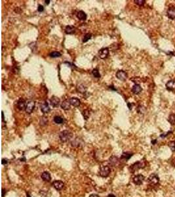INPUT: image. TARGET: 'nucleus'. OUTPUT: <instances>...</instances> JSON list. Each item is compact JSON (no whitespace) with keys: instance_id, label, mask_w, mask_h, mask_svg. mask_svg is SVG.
I'll use <instances>...</instances> for the list:
<instances>
[{"instance_id":"1","label":"nucleus","mask_w":175,"mask_h":197,"mask_svg":"<svg viewBox=\"0 0 175 197\" xmlns=\"http://www.w3.org/2000/svg\"><path fill=\"white\" fill-rule=\"evenodd\" d=\"M73 137V133L68 130H64L60 133L59 138L62 143H66L70 141Z\"/></svg>"},{"instance_id":"2","label":"nucleus","mask_w":175,"mask_h":197,"mask_svg":"<svg viewBox=\"0 0 175 197\" xmlns=\"http://www.w3.org/2000/svg\"><path fill=\"white\" fill-rule=\"evenodd\" d=\"M146 166V162L145 160H140V161L136 162L134 164H133L132 165H131V166L129 168L131 172H134L136 171H137L138 170L141 168H144Z\"/></svg>"},{"instance_id":"3","label":"nucleus","mask_w":175,"mask_h":197,"mask_svg":"<svg viewBox=\"0 0 175 197\" xmlns=\"http://www.w3.org/2000/svg\"><path fill=\"white\" fill-rule=\"evenodd\" d=\"M111 173V168L109 166H104L102 165L100 167L99 174L102 177H107Z\"/></svg>"},{"instance_id":"4","label":"nucleus","mask_w":175,"mask_h":197,"mask_svg":"<svg viewBox=\"0 0 175 197\" xmlns=\"http://www.w3.org/2000/svg\"><path fill=\"white\" fill-rule=\"evenodd\" d=\"M36 105V102L33 100H28L26 101V108H25V111L28 114H31L34 110Z\"/></svg>"},{"instance_id":"5","label":"nucleus","mask_w":175,"mask_h":197,"mask_svg":"<svg viewBox=\"0 0 175 197\" xmlns=\"http://www.w3.org/2000/svg\"><path fill=\"white\" fill-rule=\"evenodd\" d=\"M159 179L158 176L155 174H151L148 179V182L151 185H156L159 183Z\"/></svg>"},{"instance_id":"6","label":"nucleus","mask_w":175,"mask_h":197,"mask_svg":"<svg viewBox=\"0 0 175 197\" xmlns=\"http://www.w3.org/2000/svg\"><path fill=\"white\" fill-rule=\"evenodd\" d=\"M71 145L73 147L80 148L84 145V141L83 139L79 137H76L74 140L71 143Z\"/></svg>"},{"instance_id":"7","label":"nucleus","mask_w":175,"mask_h":197,"mask_svg":"<svg viewBox=\"0 0 175 197\" xmlns=\"http://www.w3.org/2000/svg\"><path fill=\"white\" fill-rule=\"evenodd\" d=\"M115 76H116V78L118 80H121V81H123V82L127 80V72H125L122 70H118L116 72Z\"/></svg>"},{"instance_id":"8","label":"nucleus","mask_w":175,"mask_h":197,"mask_svg":"<svg viewBox=\"0 0 175 197\" xmlns=\"http://www.w3.org/2000/svg\"><path fill=\"white\" fill-rule=\"evenodd\" d=\"M144 176L142 174H138L137 175H135V176L133 177V183L136 185H140L142 184L143 181H144Z\"/></svg>"},{"instance_id":"9","label":"nucleus","mask_w":175,"mask_h":197,"mask_svg":"<svg viewBox=\"0 0 175 197\" xmlns=\"http://www.w3.org/2000/svg\"><path fill=\"white\" fill-rule=\"evenodd\" d=\"M40 108H41V111H42L43 113L44 114H46V113H49L51 110V108L49 107V104L47 103V101H44V102H42L41 104H40Z\"/></svg>"},{"instance_id":"10","label":"nucleus","mask_w":175,"mask_h":197,"mask_svg":"<svg viewBox=\"0 0 175 197\" xmlns=\"http://www.w3.org/2000/svg\"><path fill=\"white\" fill-rule=\"evenodd\" d=\"M53 185L56 190H57V191H61L64 188V183L62 181L56 180L53 182Z\"/></svg>"},{"instance_id":"11","label":"nucleus","mask_w":175,"mask_h":197,"mask_svg":"<svg viewBox=\"0 0 175 197\" xmlns=\"http://www.w3.org/2000/svg\"><path fill=\"white\" fill-rule=\"evenodd\" d=\"M60 102V98L58 97H56V96H53L51 97V99H50V104L53 107H58L59 106Z\"/></svg>"},{"instance_id":"12","label":"nucleus","mask_w":175,"mask_h":197,"mask_svg":"<svg viewBox=\"0 0 175 197\" xmlns=\"http://www.w3.org/2000/svg\"><path fill=\"white\" fill-rule=\"evenodd\" d=\"M108 54H109V49L107 48H102L98 51V55H99L100 59H106L108 57Z\"/></svg>"},{"instance_id":"13","label":"nucleus","mask_w":175,"mask_h":197,"mask_svg":"<svg viewBox=\"0 0 175 197\" xmlns=\"http://www.w3.org/2000/svg\"><path fill=\"white\" fill-rule=\"evenodd\" d=\"M26 102L23 98H20V99L17 101V108H18V109H19V110H24L25 108H26Z\"/></svg>"},{"instance_id":"14","label":"nucleus","mask_w":175,"mask_h":197,"mask_svg":"<svg viewBox=\"0 0 175 197\" xmlns=\"http://www.w3.org/2000/svg\"><path fill=\"white\" fill-rule=\"evenodd\" d=\"M70 106H71V104H70V100H64V101L61 103V104H60V107H61V108L64 110H70Z\"/></svg>"},{"instance_id":"15","label":"nucleus","mask_w":175,"mask_h":197,"mask_svg":"<svg viewBox=\"0 0 175 197\" xmlns=\"http://www.w3.org/2000/svg\"><path fill=\"white\" fill-rule=\"evenodd\" d=\"M70 102L71 105L75 106V107H78L81 104V101L79 98H76V97H72L70 99Z\"/></svg>"},{"instance_id":"16","label":"nucleus","mask_w":175,"mask_h":197,"mask_svg":"<svg viewBox=\"0 0 175 197\" xmlns=\"http://www.w3.org/2000/svg\"><path fill=\"white\" fill-rule=\"evenodd\" d=\"M167 16L171 19H175V7H171L167 10Z\"/></svg>"},{"instance_id":"17","label":"nucleus","mask_w":175,"mask_h":197,"mask_svg":"<svg viewBox=\"0 0 175 197\" xmlns=\"http://www.w3.org/2000/svg\"><path fill=\"white\" fill-rule=\"evenodd\" d=\"M76 17L79 20L81 21H85L87 19V15L83 11H79L76 14Z\"/></svg>"},{"instance_id":"18","label":"nucleus","mask_w":175,"mask_h":197,"mask_svg":"<svg viewBox=\"0 0 175 197\" xmlns=\"http://www.w3.org/2000/svg\"><path fill=\"white\" fill-rule=\"evenodd\" d=\"M142 89L141 86L139 85V84H135V85H133V87L132 88V91L134 94H136V95H138L139 94L140 92L142 91Z\"/></svg>"},{"instance_id":"19","label":"nucleus","mask_w":175,"mask_h":197,"mask_svg":"<svg viewBox=\"0 0 175 197\" xmlns=\"http://www.w3.org/2000/svg\"><path fill=\"white\" fill-rule=\"evenodd\" d=\"M166 87L168 90L172 91L175 89V80H170L166 83Z\"/></svg>"},{"instance_id":"20","label":"nucleus","mask_w":175,"mask_h":197,"mask_svg":"<svg viewBox=\"0 0 175 197\" xmlns=\"http://www.w3.org/2000/svg\"><path fill=\"white\" fill-rule=\"evenodd\" d=\"M65 32L67 34H73L75 32V28L73 26L68 25L65 28Z\"/></svg>"},{"instance_id":"21","label":"nucleus","mask_w":175,"mask_h":197,"mask_svg":"<svg viewBox=\"0 0 175 197\" xmlns=\"http://www.w3.org/2000/svg\"><path fill=\"white\" fill-rule=\"evenodd\" d=\"M41 177H42V179L45 181L49 182L51 179V175H50V173L49 172H44L42 174V176Z\"/></svg>"},{"instance_id":"22","label":"nucleus","mask_w":175,"mask_h":197,"mask_svg":"<svg viewBox=\"0 0 175 197\" xmlns=\"http://www.w3.org/2000/svg\"><path fill=\"white\" fill-rule=\"evenodd\" d=\"M87 88L83 84H79L77 86V91L80 93H85L87 92Z\"/></svg>"},{"instance_id":"23","label":"nucleus","mask_w":175,"mask_h":197,"mask_svg":"<svg viewBox=\"0 0 175 197\" xmlns=\"http://www.w3.org/2000/svg\"><path fill=\"white\" fill-rule=\"evenodd\" d=\"M132 156V153H129V152H124V153L122 154L121 157V159L124 160L125 161H127L128 160L130 159V158Z\"/></svg>"},{"instance_id":"24","label":"nucleus","mask_w":175,"mask_h":197,"mask_svg":"<svg viewBox=\"0 0 175 197\" xmlns=\"http://www.w3.org/2000/svg\"><path fill=\"white\" fill-rule=\"evenodd\" d=\"M53 121L57 124H61V123H63L64 120H63V118L60 116H55L53 118Z\"/></svg>"},{"instance_id":"25","label":"nucleus","mask_w":175,"mask_h":197,"mask_svg":"<svg viewBox=\"0 0 175 197\" xmlns=\"http://www.w3.org/2000/svg\"><path fill=\"white\" fill-rule=\"evenodd\" d=\"M118 158L116 156H111L109 159V163L112 166H115L118 163Z\"/></svg>"},{"instance_id":"26","label":"nucleus","mask_w":175,"mask_h":197,"mask_svg":"<svg viewBox=\"0 0 175 197\" xmlns=\"http://www.w3.org/2000/svg\"><path fill=\"white\" fill-rule=\"evenodd\" d=\"M168 121L169 122V123H171V125H174L175 123V114H170L169 116Z\"/></svg>"},{"instance_id":"27","label":"nucleus","mask_w":175,"mask_h":197,"mask_svg":"<svg viewBox=\"0 0 175 197\" xmlns=\"http://www.w3.org/2000/svg\"><path fill=\"white\" fill-rule=\"evenodd\" d=\"M92 75L94 76V77H95V78H100V76H101L100 72H99L98 69H96V68H94V69H93V70H92Z\"/></svg>"},{"instance_id":"28","label":"nucleus","mask_w":175,"mask_h":197,"mask_svg":"<svg viewBox=\"0 0 175 197\" xmlns=\"http://www.w3.org/2000/svg\"><path fill=\"white\" fill-rule=\"evenodd\" d=\"M49 56L52 58H57V57H60L61 56V53L57 52V51H54V52L50 53Z\"/></svg>"},{"instance_id":"29","label":"nucleus","mask_w":175,"mask_h":197,"mask_svg":"<svg viewBox=\"0 0 175 197\" xmlns=\"http://www.w3.org/2000/svg\"><path fill=\"white\" fill-rule=\"evenodd\" d=\"M91 37H92V34H89V33H88V34H85L83 38V43H85V42H88V40H90V38H91Z\"/></svg>"},{"instance_id":"30","label":"nucleus","mask_w":175,"mask_h":197,"mask_svg":"<svg viewBox=\"0 0 175 197\" xmlns=\"http://www.w3.org/2000/svg\"><path fill=\"white\" fill-rule=\"evenodd\" d=\"M146 111V108L144 106H142V105H140V106H138L137 108V112L140 114H143Z\"/></svg>"},{"instance_id":"31","label":"nucleus","mask_w":175,"mask_h":197,"mask_svg":"<svg viewBox=\"0 0 175 197\" xmlns=\"http://www.w3.org/2000/svg\"><path fill=\"white\" fill-rule=\"evenodd\" d=\"M40 125H45L48 123V120L47 118H42V119L40 120Z\"/></svg>"},{"instance_id":"32","label":"nucleus","mask_w":175,"mask_h":197,"mask_svg":"<svg viewBox=\"0 0 175 197\" xmlns=\"http://www.w3.org/2000/svg\"><path fill=\"white\" fill-rule=\"evenodd\" d=\"M169 147L172 151H175V141H171L169 143Z\"/></svg>"},{"instance_id":"33","label":"nucleus","mask_w":175,"mask_h":197,"mask_svg":"<svg viewBox=\"0 0 175 197\" xmlns=\"http://www.w3.org/2000/svg\"><path fill=\"white\" fill-rule=\"evenodd\" d=\"M83 115L84 118H85V119L87 120L88 117H89V116H90V112H89L88 110H85L83 112Z\"/></svg>"},{"instance_id":"34","label":"nucleus","mask_w":175,"mask_h":197,"mask_svg":"<svg viewBox=\"0 0 175 197\" xmlns=\"http://www.w3.org/2000/svg\"><path fill=\"white\" fill-rule=\"evenodd\" d=\"M134 3L137 4L138 5L142 6L145 3V1L144 0H134Z\"/></svg>"},{"instance_id":"35","label":"nucleus","mask_w":175,"mask_h":197,"mask_svg":"<svg viewBox=\"0 0 175 197\" xmlns=\"http://www.w3.org/2000/svg\"><path fill=\"white\" fill-rule=\"evenodd\" d=\"M38 11L39 12H43L44 11V6L42 5H39L38 8Z\"/></svg>"},{"instance_id":"36","label":"nucleus","mask_w":175,"mask_h":197,"mask_svg":"<svg viewBox=\"0 0 175 197\" xmlns=\"http://www.w3.org/2000/svg\"><path fill=\"white\" fill-rule=\"evenodd\" d=\"M5 193L6 194V190L3 189H2V197H4V196H5Z\"/></svg>"},{"instance_id":"37","label":"nucleus","mask_w":175,"mask_h":197,"mask_svg":"<svg viewBox=\"0 0 175 197\" xmlns=\"http://www.w3.org/2000/svg\"><path fill=\"white\" fill-rule=\"evenodd\" d=\"M89 197H98V195H96V194H92V195H90L89 196Z\"/></svg>"},{"instance_id":"38","label":"nucleus","mask_w":175,"mask_h":197,"mask_svg":"<svg viewBox=\"0 0 175 197\" xmlns=\"http://www.w3.org/2000/svg\"><path fill=\"white\" fill-rule=\"evenodd\" d=\"M127 105H128L129 109H130V110H131L132 107V105H133V104H131V103H128V104H127Z\"/></svg>"},{"instance_id":"39","label":"nucleus","mask_w":175,"mask_h":197,"mask_svg":"<svg viewBox=\"0 0 175 197\" xmlns=\"http://www.w3.org/2000/svg\"><path fill=\"white\" fill-rule=\"evenodd\" d=\"M45 3L47 4V5H49V3H50V1H49V0H48V1H47V0H45Z\"/></svg>"},{"instance_id":"40","label":"nucleus","mask_w":175,"mask_h":197,"mask_svg":"<svg viewBox=\"0 0 175 197\" xmlns=\"http://www.w3.org/2000/svg\"><path fill=\"white\" fill-rule=\"evenodd\" d=\"M108 197H115V196L112 195V194H110V195H109L108 196Z\"/></svg>"}]
</instances>
